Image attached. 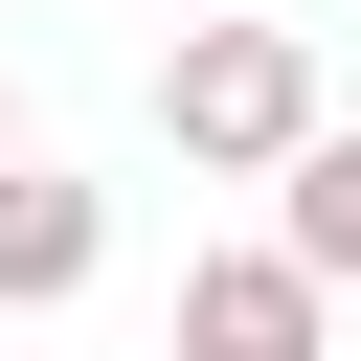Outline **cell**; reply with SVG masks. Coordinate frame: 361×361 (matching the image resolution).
I'll return each mask as SVG.
<instances>
[{
  "label": "cell",
  "mask_w": 361,
  "mask_h": 361,
  "mask_svg": "<svg viewBox=\"0 0 361 361\" xmlns=\"http://www.w3.org/2000/svg\"><path fill=\"white\" fill-rule=\"evenodd\" d=\"M158 361H338V293L293 271V248H203L180 271V338Z\"/></svg>",
  "instance_id": "7a4b0ae2"
},
{
  "label": "cell",
  "mask_w": 361,
  "mask_h": 361,
  "mask_svg": "<svg viewBox=\"0 0 361 361\" xmlns=\"http://www.w3.org/2000/svg\"><path fill=\"white\" fill-rule=\"evenodd\" d=\"M271 248H293L316 293H361V113H316V135L271 158Z\"/></svg>",
  "instance_id": "277c9868"
},
{
  "label": "cell",
  "mask_w": 361,
  "mask_h": 361,
  "mask_svg": "<svg viewBox=\"0 0 361 361\" xmlns=\"http://www.w3.org/2000/svg\"><path fill=\"white\" fill-rule=\"evenodd\" d=\"M113 271V180H68V158H0V316H68Z\"/></svg>",
  "instance_id": "3957f363"
},
{
  "label": "cell",
  "mask_w": 361,
  "mask_h": 361,
  "mask_svg": "<svg viewBox=\"0 0 361 361\" xmlns=\"http://www.w3.org/2000/svg\"><path fill=\"white\" fill-rule=\"evenodd\" d=\"M0 158H23V90H0Z\"/></svg>",
  "instance_id": "5b68a950"
},
{
  "label": "cell",
  "mask_w": 361,
  "mask_h": 361,
  "mask_svg": "<svg viewBox=\"0 0 361 361\" xmlns=\"http://www.w3.org/2000/svg\"><path fill=\"white\" fill-rule=\"evenodd\" d=\"M316 113H338V68H316L271 0H226V23H180V45H158V158H180V180H271Z\"/></svg>",
  "instance_id": "6da1fadb"
}]
</instances>
